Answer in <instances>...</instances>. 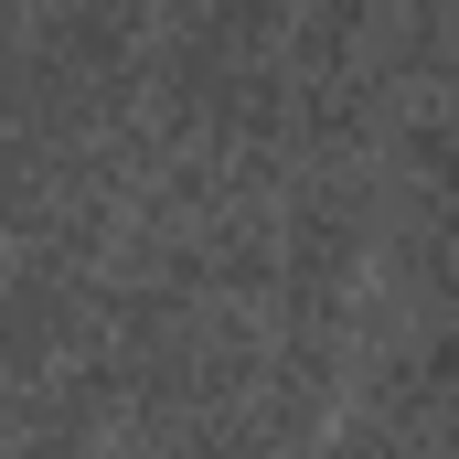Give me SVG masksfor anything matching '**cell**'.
<instances>
[]
</instances>
